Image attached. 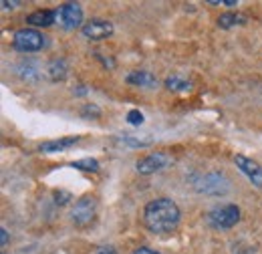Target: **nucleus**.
<instances>
[{
	"label": "nucleus",
	"instance_id": "f257e3e1",
	"mask_svg": "<svg viewBox=\"0 0 262 254\" xmlns=\"http://www.w3.org/2000/svg\"><path fill=\"white\" fill-rule=\"evenodd\" d=\"M182 218V212L178 204L169 198H156L145 204L143 208V224L149 232L156 234H167L178 228Z\"/></svg>",
	"mask_w": 262,
	"mask_h": 254
},
{
	"label": "nucleus",
	"instance_id": "f03ea898",
	"mask_svg": "<svg viewBox=\"0 0 262 254\" xmlns=\"http://www.w3.org/2000/svg\"><path fill=\"white\" fill-rule=\"evenodd\" d=\"M206 222L214 230H228L240 222V208L236 204H222L208 212Z\"/></svg>",
	"mask_w": 262,
	"mask_h": 254
},
{
	"label": "nucleus",
	"instance_id": "7ed1b4c3",
	"mask_svg": "<svg viewBox=\"0 0 262 254\" xmlns=\"http://www.w3.org/2000/svg\"><path fill=\"white\" fill-rule=\"evenodd\" d=\"M47 36L36 29H20L12 36V49L18 53H36L47 47Z\"/></svg>",
	"mask_w": 262,
	"mask_h": 254
},
{
	"label": "nucleus",
	"instance_id": "20e7f679",
	"mask_svg": "<svg viewBox=\"0 0 262 254\" xmlns=\"http://www.w3.org/2000/svg\"><path fill=\"white\" fill-rule=\"evenodd\" d=\"M194 188L208 196H222L230 192V180L220 172H208L194 180Z\"/></svg>",
	"mask_w": 262,
	"mask_h": 254
},
{
	"label": "nucleus",
	"instance_id": "39448f33",
	"mask_svg": "<svg viewBox=\"0 0 262 254\" xmlns=\"http://www.w3.org/2000/svg\"><path fill=\"white\" fill-rule=\"evenodd\" d=\"M57 12V25L65 31H75V29H83V8L77 2H65L61 6L55 8Z\"/></svg>",
	"mask_w": 262,
	"mask_h": 254
},
{
	"label": "nucleus",
	"instance_id": "423d86ee",
	"mask_svg": "<svg viewBox=\"0 0 262 254\" xmlns=\"http://www.w3.org/2000/svg\"><path fill=\"white\" fill-rule=\"evenodd\" d=\"M95 214H97V200L91 196H83L75 202L71 210V220L75 226H87L89 222H93Z\"/></svg>",
	"mask_w": 262,
	"mask_h": 254
},
{
	"label": "nucleus",
	"instance_id": "0eeeda50",
	"mask_svg": "<svg viewBox=\"0 0 262 254\" xmlns=\"http://www.w3.org/2000/svg\"><path fill=\"white\" fill-rule=\"evenodd\" d=\"M234 163L238 165V170L256 186V188H262V167L258 161H254L252 158H246L242 154L234 156Z\"/></svg>",
	"mask_w": 262,
	"mask_h": 254
},
{
	"label": "nucleus",
	"instance_id": "6e6552de",
	"mask_svg": "<svg viewBox=\"0 0 262 254\" xmlns=\"http://www.w3.org/2000/svg\"><path fill=\"white\" fill-rule=\"evenodd\" d=\"M169 163H171V159L167 158L164 152H158V154H149V156L141 158L135 163V167H137L139 174L149 176V174H156V172L164 170L165 165H169Z\"/></svg>",
	"mask_w": 262,
	"mask_h": 254
},
{
	"label": "nucleus",
	"instance_id": "1a4fd4ad",
	"mask_svg": "<svg viewBox=\"0 0 262 254\" xmlns=\"http://www.w3.org/2000/svg\"><path fill=\"white\" fill-rule=\"evenodd\" d=\"M81 31L91 40H103V38L113 34V25L109 20H103V18H93V20L85 23Z\"/></svg>",
	"mask_w": 262,
	"mask_h": 254
},
{
	"label": "nucleus",
	"instance_id": "9d476101",
	"mask_svg": "<svg viewBox=\"0 0 262 254\" xmlns=\"http://www.w3.org/2000/svg\"><path fill=\"white\" fill-rule=\"evenodd\" d=\"M27 23H29V25H33V27H36V29H38V27H40V29L53 27V25H57V12H55V8L34 10L33 14H29Z\"/></svg>",
	"mask_w": 262,
	"mask_h": 254
},
{
	"label": "nucleus",
	"instance_id": "9b49d317",
	"mask_svg": "<svg viewBox=\"0 0 262 254\" xmlns=\"http://www.w3.org/2000/svg\"><path fill=\"white\" fill-rule=\"evenodd\" d=\"M75 143H79V137H63V139H55V141H45L38 145V150L42 154H57V152L73 147Z\"/></svg>",
	"mask_w": 262,
	"mask_h": 254
},
{
	"label": "nucleus",
	"instance_id": "f8f14e48",
	"mask_svg": "<svg viewBox=\"0 0 262 254\" xmlns=\"http://www.w3.org/2000/svg\"><path fill=\"white\" fill-rule=\"evenodd\" d=\"M127 83L129 85H137V87H156L158 85V79L147 73V71H133L127 75Z\"/></svg>",
	"mask_w": 262,
	"mask_h": 254
},
{
	"label": "nucleus",
	"instance_id": "ddd939ff",
	"mask_svg": "<svg viewBox=\"0 0 262 254\" xmlns=\"http://www.w3.org/2000/svg\"><path fill=\"white\" fill-rule=\"evenodd\" d=\"M165 87H167L169 91L186 93V91H190V89H192V83H190V81H186V79H184V77H180V75H171V77H167V79H165Z\"/></svg>",
	"mask_w": 262,
	"mask_h": 254
},
{
	"label": "nucleus",
	"instance_id": "4468645a",
	"mask_svg": "<svg viewBox=\"0 0 262 254\" xmlns=\"http://www.w3.org/2000/svg\"><path fill=\"white\" fill-rule=\"evenodd\" d=\"M47 73H49V77H51L53 81H63V79L67 77V61H63V59L51 61L49 69H47Z\"/></svg>",
	"mask_w": 262,
	"mask_h": 254
},
{
	"label": "nucleus",
	"instance_id": "2eb2a0df",
	"mask_svg": "<svg viewBox=\"0 0 262 254\" xmlns=\"http://www.w3.org/2000/svg\"><path fill=\"white\" fill-rule=\"evenodd\" d=\"M244 23H246V18L238 12H224V14L218 16V27L220 29H230L234 25H244Z\"/></svg>",
	"mask_w": 262,
	"mask_h": 254
},
{
	"label": "nucleus",
	"instance_id": "dca6fc26",
	"mask_svg": "<svg viewBox=\"0 0 262 254\" xmlns=\"http://www.w3.org/2000/svg\"><path fill=\"white\" fill-rule=\"evenodd\" d=\"M71 165H73L75 170H83V172H99V161L97 159H91V158L73 161Z\"/></svg>",
	"mask_w": 262,
	"mask_h": 254
},
{
	"label": "nucleus",
	"instance_id": "f3484780",
	"mask_svg": "<svg viewBox=\"0 0 262 254\" xmlns=\"http://www.w3.org/2000/svg\"><path fill=\"white\" fill-rule=\"evenodd\" d=\"M127 121H129L131 125H141L143 123V115L137 109H131L129 113H127Z\"/></svg>",
	"mask_w": 262,
	"mask_h": 254
},
{
	"label": "nucleus",
	"instance_id": "a211bd4d",
	"mask_svg": "<svg viewBox=\"0 0 262 254\" xmlns=\"http://www.w3.org/2000/svg\"><path fill=\"white\" fill-rule=\"evenodd\" d=\"M121 141L131 145V147H145V145L151 143V141H141V139H135V137H121Z\"/></svg>",
	"mask_w": 262,
	"mask_h": 254
},
{
	"label": "nucleus",
	"instance_id": "6ab92c4d",
	"mask_svg": "<svg viewBox=\"0 0 262 254\" xmlns=\"http://www.w3.org/2000/svg\"><path fill=\"white\" fill-rule=\"evenodd\" d=\"M81 113H83V117H99V115H101L97 105H85Z\"/></svg>",
	"mask_w": 262,
	"mask_h": 254
},
{
	"label": "nucleus",
	"instance_id": "aec40b11",
	"mask_svg": "<svg viewBox=\"0 0 262 254\" xmlns=\"http://www.w3.org/2000/svg\"><path fill=\"white\" fill-rule=\"evenodd\" d=\"M55 200H57V204H61V206H65L67 202L71 200V194L69 192H55Z\"/></svg>",
	"mask_w": 262,
	"mask_h": 254
},
{
	"label": "nucleus",
	"instance_id": "412c9836",
	"mask_svg": "<svg viewBox=\"0 0 262 254\" xmlns=\"http://www.w3.org/2000/svg\"><path fill=\"white\" fill-rule=\"evenodd\" d=\"M2 10H14V6H18V2H8V0H2L0 2Z\"/></svg>",
	"mask_w": 262,
	"mask_h": 254
},
{
	"label": "nucleus",
	"instance_id": "4be33fe9",
	"mask_svg": "<svg viewBox=\"0 0 262 254\" xmlns=\"http://www.w3.org/2000/svg\"><path fill=\"white\" fill-rule=\"evenodd\" d=\"M0 234H2V236H0V244L6 246V244H8V230H6V228H0Z\"/></svg>",
	"mask_w": 262,
	"mask_h": 254
},
{
	"label": "nucleus",
	"instance_id": "5701e85b",
	"mask_svg": "<svg viewBox=\"0 0 262 254\" xmlns=\"http://www.w3.org/2000/svg\"><path fill=\"white\" fill-rule=\"evenodd\" d=\"M95 254H117L115 248H111V246H103V248H99Z\"/></svg>",
	"mask_w": 262,
	"mask_h": 254
},
{
	"label": "nucleus",
	"instance_id": "b1692460",
	"mask_svg": "<svg viewBox=\"0 0 262 254\" xmlns=\"http://www.w3.org/2000/svg\"><path fill=\"white\" fill-rule=\"evenodd\" d=\"M133 254H160V252H156V250H151V248H145V246H143V248H137Z\"/></svg>",
	"mask_w": 262,
	"mask_h": 254
},
{
	"label": "nucleus",
	"instance_id": "393cba45",
	"mask_svg": "<svg viewBox=\"0 0 262 254\" xmlns=\"http://www.w3.org/2000/svg\"><path fill=\"white\" fill-rule=\"evenodd\" d=\"M75 93H77V95H85L87 91H85V87H77V91H75Z\"/></svg>",
	"mask_w": 262,
	"mask_h": 254
}]
</instances>
